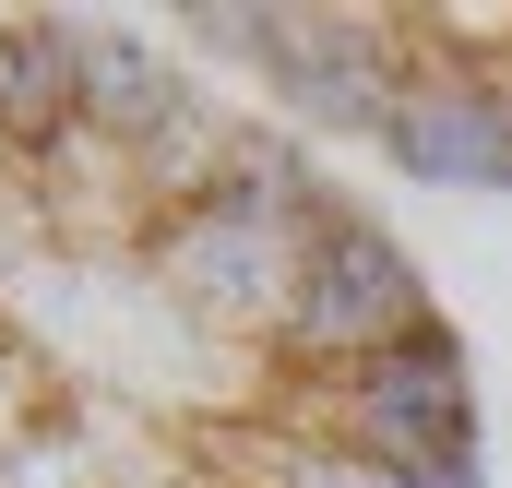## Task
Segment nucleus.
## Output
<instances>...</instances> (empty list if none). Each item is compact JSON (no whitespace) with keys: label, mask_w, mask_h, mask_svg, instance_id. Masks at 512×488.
Listing matches in <instances>:
<instances>
[{"label":"nucleus","mask_w":512,"mask_h":488,"mask_svg":"<svg viewBox=\"0 0 512 488\" xmlns=\"http://www.w3.org/2000/svg\"><path fill=\"white\" fill-rule=\"evenodd\" d=\"M191 60L251 72L274 108L393 155L441 191H512V12H393V0H203L167 12Z\"/></svg>","instance_id":"nucleus-2"},{"label":"nucleus","mask_w":512,"mask_h":488,"mask_svg":"<svg viewBox=\"0 0 512 488\" xmlns=\"http://www.w3.org/2000/svg\"><path fill=\"white\" fill-rule=\"evenodd\" d=\"M0 488H489L382 215L120 12H0Z\"/></svg>","instance_id":"nucleus-1"}]
</instances>
